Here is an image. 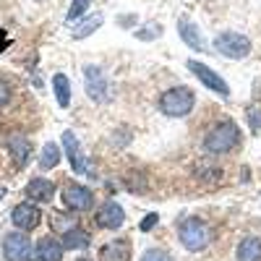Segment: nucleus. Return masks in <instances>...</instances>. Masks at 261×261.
I'll use <instances>...</instances> for the list:
<instances>
[{
  "label": "nucleus",
  "instance_id": "1",
  "mask_svg": "<svg viewBox=\"0 0 261 261\" xmlns=\"http://www.w3.org/2000/svg\"><path fill=\"white\" fill-rule=\"evenodd\" d=\"M241 128H238L232 120H222L209 128V134L204 136V149L209 154H227L232 151L238 144H241Z\"/></svg>",
  "mask_w": 261,
  "mask_h": 261
},
{
  "label": "nucleus",
  "instance_id": "2",
  "mask_svg": "<svg viewBox=\"0 0 261 261\" xmlns=\"http://www.w3.org/2000/svg\"><path fill=\"white\" fill-rule=\"evenodd\" d=\"M196 105V97L191 89H186V86H172V89H167L162 97H160V110L170 118H183L193 110Z\"/></svg>",
  "mask_w": 261,
  "mask_h": 261
},
{
  "label": "nucleus",
  "instance_id": "3",
  "mask_svg": "<svg viewBox=\"0 0 261 261\" xmlns=\"http://www.w3.org/2000/svg\"><path fill=\"white\" fill-rule=\"evenodd\" d=\"M178 235H180V243H183L188 251H193V253L204 251V248L209 246V241H212L209 225H206L204 220H199V217H188V220L178 227Z\"/></svg>",
  "mask_w": 261,
  "mask_h": 261
},
{
  "label": "nucleus",
  "instance_id": "4",
  "mask_svg": "<svg viewBox=\"0 0 261 261\" xmlns=\"http://www.w3.org/2000/svg\"><path fill=\"white\" fill-rule=\"evenodd\" d=\"M214 50L232 58V60H241L251 53V39L246 34H238V32H222L214 39Z\"/></svg>",
  "mask_w": 261,
  "mask_h": 261
},
{
  "label": "nucleus",
  "instance_id": "5",
  "mask_svg": "<svg viewBox=\"0 0 261 261\" xmlns=\"http://www.w3.org/2000/svg\"><path fill=\"white\" fill-rule=\"evenodd\" d=\"M84 79H86V94H89L94 102H107L110 99V81H107L102 68L89 65V68L84 71Z\"/></svg>",
  "mask_w": 261,
  "mask_h": 261
},
{
  "label": "nucleus",
  "instance_id": "6",
  "mask_svg": "<svg viewBox=\"0 0 261 261\" xmlns=\"http://www.w3.org/2000/svg\"><path fill=\"white\" fill-rule=\"evenodd\" d=\"M188 71H191L193 76H199V81L206 86V89L222 94V97L230 94V86L225 84V79H222L220 73H214L209 65H204V63H199V60H188Z\"/></svg>",
  "mask_w": 261,
  "mask_h": 261
},
{
  "label": "nucleus",
  "instance_id": "7",
  "mask_svg": "<svg viewBox=\"0 0 261 261\" xmlns=\"http://www.w3.org/2000/svg\"><path fill=\"white\" fill-rule=\"evenodd\" d=\"M32 241L24 232H11L3 238V253L8 261H27L32 256Z\"/></svg>",
  "mask_w": 261,
  "mask_h": 261
},
{
  "label": "nucleus",
  "instance_id": "8",
  "mask_svg": "<svg viewBox=\"0 0 261 261\" xmlns=\"http://www.w3.org/2000/svg\"><path fill=\"white\" fill-rule=\"evenodd\" d=\"M63 201H65V206H68L71 212L76 209V212H86V209H92L94 206V193L86 188V186H68L63 191Z\"/></svg>",
  "mask_w": 261,
  "mask_h": 261
},
{
  "label": "nucleus",
  "instance_id": "9",
  "mask_svg": "<svg viewBox=\"0 0 261 261\" xmlns=\"http://www.w3.org/2000/svg\"><path fill=\"white\" fill-rule=\"evenodd\" d=\"M63 149H65V157H68L73 172H79V175H89V165H86V160L81 154L79 139L71 134V130H65V134H63Z\"/></svg>",
  "mask_w": 261,
  "mask_h": 261
},
{
  "label": "nucleus",
  "instance_id": "10",
  "mask_svg": "<svg viewBox=\"0 0 261 261\" xmlns=\"http://www.w3.org/2000/svg\"><path fill=\"white\" fill-rule=\"evenodd\" d=\"M94 220L105 230H118L125 222V212H123V206L118 201H107V204H102V209H97Z\"/></svg>",
  "mask_w": 261,
  "mask_h": 261
},
{
  "label": "nucleus",
  "instance_id": "11",
  "mask_svg": "<svg viewBox=\"0 0 261 261\" xmlns=\"http://www.w3.org/2000/svg\"><path fill=\"white\" fill-rule=\"evenodd\" d=\"M11 220H13V225H16L18 230H34V227L39 225V220H42V214H39V209L34 206V201H27V204H18V206L13 209Z\"/></svg>",
  "mask_w": 261,
  "mask_h": 261
},
{
  "label": "nucleus",
  "instance_id": "12",
  "mask_svg": "<svg viewBox=\"0 0 261 261\" xmlns=\"http://www.w3.org/2000/svg\"><path fill=\"white\" fill-rule=\"evenodd\" d=\"M63 243L60 241H55L53 235H45V238H39L37 241V246H34V253H37V258L39 261H60L63 258Z\"/></svg>",
  "mask_w": 261,
  "mask_h": 261
},
{
  "label": "nucleus",
  "instance_id": "13",
  "mask_svg": "<svg viewBox=\"0 0 261 261\" xmlns=\"http://www.w3.org/2000/svg\"><path fill=\"white\" fill-rule=\"evenodd\" d=\"M178 32H180V37H183V42H186L188 47L199 50V53H206V50H209L206 42H204V37H201V32H199V27H193L188 18H180V21H178Z\"/></svg>",
  "mask_w": 261,
  "mask_h": 261
},
{
  "label": "nucleus",
  "instance_id": "14",
  "mask_svg": "<svg viewBox=\"0 0 261 261\" xmlns=\"http://www.w3.org/2000/svg\"><path fill=\"white\" fill-rule=\"evenodd\" d=\"M27 196H29V201H53V196H55V186L45 178H32L29 186H27Z\"/></svg>",
  "mask_w": 261,
  "mask_h": 261
},
{
  "label": "nucleus",
  "instance_id": "15",
  "mask_svg": "<svg viewBox=\"0 0 261 261\" xmlns=\"http://www.w3.org/2000/svg\"><path fill=\"white\" fill-rule=\"evenodd\" d=\"M128 258H130L128 241H113V243H107L99 253V261H128Z\"/></svg>",
  "mask_w": 261,
  "mask_h": 261
},
{
  "label": "nucleus",
  "instance_id": "16",
  "mask_svg": "<svg viewBox=\"0 0 261 261\" xmlns=\"http://www.w3.org/2000/svg\"><path fill=\"white\" fill-rule=\"evenodd\" d=\"M238 261H261V241L258 238H243L238 246Z\"/></svg>",
  "mask_w": 261,
  "mask_h": 261
},
{
  "label": "nucleus",
  "instance_id": "17",
  "mask_svg": "<svg viewBox=\"0 0 261 261\" xmlns=\"http://www.w3.org/2000/svg\"><path fill=\"white\" fill-rule=\"evenodd\" d=\"M8 149H11V154H13L16 165H27L29 151H32V146H29V139H27V136H11V139H8Z\"/></svg>",
  "mask_w": 261,
  "mask_h": 261
},
{
  "label": "nucleus",
  "instance_id": "18",
  "mask_svg": "<svg viewBox=\"0 0 261 261\" xmlns=\"http://www.w3.org/2000/svg\"><path fill=\"white\" fill-rule=\"evenodd\" d=\"M60 243H63L65 251H81V248L89 246V235H86L84 230H79V227H76V230L71 227V230H65V235H63Z\"/></svg>",
  "mask_w": 261,
  "mask_h": 261
},
{
  "label": "nucleus",
  "instance_id": "19",
  "mask_svg": "<svg viewBox=\"0 0 261 261\" xmlns=\"http://www.w3.org/2000/svg\"><path fill=\"white\" fill-rule=\"evenodd\" d=\"M53 89H55V97H58V105L60 107H68L71 105V84L63 73H55L53 76Z\"/></svg>",
  "mask_w": 261,
  "mask_h": 261
},
{
  "label": "nucleus",
  "instance_id": "20",
  "mask_svg": "<svg viewBox=\"0 0 261 261\" xmlns=\"http://www.w3.org/2000/svg\"><path fill=\"white\" fill-rule=\"evenodd\" d=\"M58 162H60V146L53 144V141H47L45 146H42L39 167H42V170H53V167H58Z\"/></svg>",
  "mask_w": 261,
  "mask_h": 261
},
{
  "label": "nucleus",
  "instance_id": "21",
  "mask_svg": "<svg viewBox=\"0 0 261 261\" xmlns=\"http://www.w3.org/2000/svg\"><path fill=\"white\" fill-rule=\"evenodd\" d=\"M99 27H102V13H94L89 18H84V24H79L73 29V39H86L89 34H94Z\"/></svg>",
  "mask_w": 261,
  "mask_h": 261
},
{
  "label": "nucleus",
  "instance_id": "22",
  "mask_svg": "<svg viewBox=\"0 0 261 261\" xmlns=\"http://www.w3.org/2000/svg\"><path fill=\"white\" fill-rule=\"evenodd\" d=\"M89 3H92V0H73L71 8H68V16H65V21H71V24H76V21L84 16V11L89 8Z\"/></svg>",
  "mask_w": 261,
  "mask_h": 261
},
{
  "label": "nucleus",
  "instance_id": "23",
  "mask_svg": "<svg viewBox=\"0 0 261 261\" xmlns=\"http://www.w3.org/2000/svg\"><path fill=\"white\" fill-rule=\"evenodd\" d=\"M141 261H175L167 251H162V248H149L144 256H141Z\"/></svg>",
  "mask_w": 261,
  "mask_h": 261
},
{
  "label": "nucleus",
  "instance_id": "24",
  "mask_svg": "<svg viewBox=\"0 0 261 261\" xmlns=\"http://www.w3.org/2000/svg\"><path fill=\"white\" fill-rule=\"evenodd\" d=\"M157 222H160V217H157V212H151V214H146L144 220H141L139 230H141V232H151V227H154Z\"/></svg>",
  "mask_w": 261,
  "mask_h": 261
},
{
  "label": "nucleus",
  "instance_id": "25",
  "mask_svg": "<svg viewBox=\"0 0 261 261\" xmlns=\"http://www.w3.org/2000/svg\"><path fill=\"white\" fill-rule=\"evenodd\" d=\"M248 120H251L253 134H258V130H261V113L256 110V107H248Z\"/></svg>",
  "mask_w": 261,
  "mask_h": 261
},
{
  "label": "nucleus",
  "instance_id": "26",
  "mask_svg": "<svg viewBox=\"0 0 261 261\" xmlns=\"http://www.w3.org/2000/svg\"><path fill=\"white\" fill-rule=\"evenodd\" d=\"M8 99H11V89H8V84L0 81V107L8 105Z\"/></svg>",
  "mask_w": 261,
  "mask_h": 261
},
{
  "label": "nucleus",
  "instance_id": "27",
  "mask_svg": "<svg viewBox=\"0 0 261 261\" xmlns=\"http://www.w3.org/2000/svg\"><path fill=\"white\" fill-rule=\"evenodd\" d=\"M6 45H8V42H6V34H3V32H0V50H3Z\"/></svg>",
  "mask_w": 261,
  "mask_h": 261
},
{
  "label": "nucleus",
  "instance_id": "28",
  "mask_svg": "<svg viewBox=\"0 0 261 261\" xmlns=\"http://www.w3.org/2000/svg\"><path fill=\"white\" fill-rule=\"evenodd\" d=\"M3 196H6V188H3V186H0V199H3Z\"/></svg>",
  "mask_w": 261,
  "mask_h": 261
},
{
  "label": "nucleus",
  "instance_id": "29",
  "mask_svg": "<svg viewBox=\"0 0 261 261\" xmlns=\"http://www.w3.org/2000/svg\"><path fill=\"white\" fill-rule=\"evenodd\" d=\"M79 261H86V258H79Z\"/></svg>",
  "mask_w": 261,
  "mask_h": 261
},
{
  "label": "nucleus",
  "instance_id": "30",
  "mask_svg": "<svg viewBox=\"0 0 261 261\" xmlns=\"http://www.w3.org/2000/svg\"><path fill=\"white\" fill-rule=\"evenodd\" d=\"M34 261H39V258H34Z\"/></svg>",
  "mask_w": 261,
  "mask_h": 261
}]
</instances>
